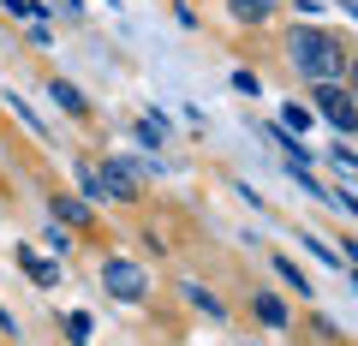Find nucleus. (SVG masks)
Segmentation results:
<instances>
[{"label":"nucleus","instance_id":"nucleus-1","mask_svg":"<svg viewBox=\"0 0 358 346\" xmlns=\"http://www.w3.org/2000/svg\"><path fill=\"white\" fill-rule=\"evenodd\" d=\"M287 60L305 78H317V84H334V78L346 72V48L334 36H322V30H293V36H287Z\"/></svg>","mask_w":358,"mask_h":346},{"label":"nucleus","instance_id":"nucleus-2","mask_svg":"<svg viewBox=\"0 0 358 346\" xmlns=\"http://www.w3.org/2000/svg\"><path fill=\"white\" fill-rule=\"evenodd\" d=\"M317 114L329 120L341 138H352V131H358V102L341 90V84H317Z\"/></svg>","mask_w":358,"mask_h":346},{"label":"nucleus","instance_id":"nucleus-3","mask_svg":"<svg viewBox=\"0 0 358 346\" xmlns=\"http://www.w3.org/2000/svg\"><path fill=\"white\" fill-rule=\"evenodd\" d=\"M102 287L114 298H126V305H138L143 287H150V275H143L138 263H126V257H108V263H102Z\"/></svg>","mask_w":358,"mask_h":346},{"label":"nucleus","instance_id":"nucleus-4","mask_svg":"<svg viewBox=\"0 0 358 346\" xmlns=\"http://www.w3.org/2000/svg\"><path fill=\"white\" fill-rule=\"evenodd\" d=\"M54 221H60V227H90V203H78V197H54Z\"/></svg>","mask_w":358,"mask_h":346},{"label":"nucleus","instance_id":"nucleus-5","mask_svg":"<svg viewBox=\"0 0 358 346\" xmlns=\"http://www.w3.org/2000/svg\"><path fill=\"white\" fill-rule=\"evenodd\" d=\"M78 185H84V197H96V203H102V161H78Z\"/></svg>","mask_w":358,"mask_h":346},{"label":"nucleus","instance_id":"nucleus-6","mask_svg":"<svg viewBox=\"0 0 358 346\" xmlns=\"http://www.w3.org/2000/svg\"><path fill=\"white\" fill-rule=\"evenodd\" d=\"M268 13H275V0H233V18H245V24H263Z\"/></svg>","mask_w":358,"mask_h":346},{"label":"nucleus","instance_id":"nucleus-7","mask_svg":"<svg viewBox=\"0 0 358 346\" xmlns=\"http://www.w3.org/2000/svg\"><path fill=\"white\" fill-rule=\"evenodd\" d=\"M48 96L66 108V114H84V96H78V84H60V78H54V84H48Z\"/></svg>","mask_w":358,"mask_h":346},{"label":"nucleus","instance_id":"nucleus-8","mask_svg":"<svg viewBox=\"0 0 358 346\" xmlns=\"http://www.w3.org/2000/svg\"><path fill=\"white\" fill-rule=\"evenodd\" d=\"M257 317H263L268 329H287V305H281V298H268V293H257Z\"/></svg>","mask_w":358,"mask_h":346},{"label":"nucleus","instance_id":"nucleus-9","mask_svg":"<svg viewBox=\"0 0 358 346\" xmlns=\"http://www.w3.org/2000/svg\"><path fill=\"white\" fill-rule=\"evenodd\" d=\"M24 269H30V281H36V287H60V269L42 263V257H30V251H24Z\"/></svg>","mask_w":358,"mask_h":346},{"label":"nucleus","instance_id":"nucleus-10","mask_svg":"<svg viewBox=\"0 0 358 346\" xmlns=\"http://www.w3.org/2000/svg\"><path fill=\"white\" fill-rule=\"evenodd\" d=\"M185 298H192V305L203 310V317H221V298H215V293H203L197 281H185Z\"/></svg>","mask_w":358,"mask_h":346},{"label":"nucleus","instance_id":"nucleus-11","mask_svg":"<svg viewBox=\"0 0 358 346\" xmlns=\"http://www.w3.org/2000/svg\"><path fill=\"white\" fill-rule=\"evenodd\" d=\"M275 275H281L287 287H299V293H310V281L299 275V263H293V257H275Z\"/></svg>","mask_w":358,"mask_h":346},{"label":"nucleus","instance_id":"nucleus-12","mask_svg":"<svg viewBox=\"0 0 358 346\" xmlns=\"http://www.w3.org/2000/svg\"><path fill=\"white\" fill-rule=\"evenodd\" d=\"M66 329H72L78 346H90V317H84V310H72V317H66Z\"/></svg>","mask_w":358,"mask_h":346},{"label":"nucleus","instance_id":"nucleus-13","mask_svg":"<svg viewBox=\"0 0 358 346\" xmlns=\"http://www.w3.org/2000/svg\"><path fill=\"white\" fill-rule=\"evenodd\" d=\"M281 126H287V131H305V126H310V114H305V108H287Z\"/></svg>","mask_w":358,"mask_h":346},{"label":"nucleus","instance_id":"nucleus-14","mask_svg":"<svg viewBox=\"0 0 358 346\" xmlns=\"http://www.w3.org/2000/svg\"><path fill=\"white\" fill-rule=\"evenodd\" d=\"M329 197H334V203L346 209V215H358V197H346V192H329Z\"/></svg>","mask_w":358,"mask_h":346},{"label":"nucleus","instance_id":"nucleus-15","mask_svg":"<svg viewBox=\"0 0 358 346\" xmlns=\"http://www.w3.org/2000/svg\"><path fill=\"white\" fill-rule=\"evenodd\" d=\"M0 334H18V329H13V310H6V305H0Z\"/></svg>","mask_w":358,"mask_h":346},{"label":"nucleus","instance_id":"nucleus-16","mask_svg":"<svg viewBox=\"0 0 358 346\" xmlns=\"http://www.w3.org/2000/svg\"><path fill=\"white\" fill-rule=\"evenodd\" d=\"M54 6H60V13H84V0H54Z\"/></svg>","mask_w":358,"mask_h":346},{"label":"nucleus","instance_id":"nucleus-17","mask_svg":"<svg viewBox=\"0 0 358 346\" xmlns=\"http://www.w3.org/2000/svg\"><path fill=\"white\" fill-rule=\"evenodd\" d=\"M352 96H358V66H352Z\"/></svg>","mask_w":358,"mask_h":346},{"label":"nucleus","instance_id":"nucleus-18","mask_svg":"<svg viewBox=\"0 0 358 346\" xmlns=\"http://www.w3.org/2000/svg\"><path fill=\"white\" fill-rule=\"evenodd\" d=\"M352 287H358V269H352Z\"/></svg>","mask_w":358,"mask_h":346}]
</instances>
